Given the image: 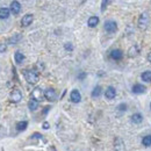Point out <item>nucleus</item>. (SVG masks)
<instances>
[{
	"label": "nucleus",
	"instance_id": "obj_1",
	"mask_svg": "<svg viewBox=\"0 0 151 151\" xmlns=\"http://www.w3.org/2000/svg\"><path fill=\"white\" fill-rule=\"evenodd\" d=\"M24 78L29 84H36L38 81V72L36 70H26L24 71Z\"/></svg>",
	"mask_w": 151,
	"mask_h": 151
},
{
	"label": "nucleus",
	"instance_id": "obj_2",
	"mask_svg": "<svg viewBox=\"0 0 151 151\" xmlns=\"http://www.w3.org/2000/svg\"><path fill=\"white\" fill-rule=\"evenodd\" d=\"M150 23V18H149V14L147 12H143L141 15H139V19H138V28L144 30L148 28Z\"/></svg>",
	"mask_w": 151,
	"mask_h": 151
},
{
	"label": "nucleus",
	"instance_id": "obj_3",
	"mask_svg": "<svg viewBox=\"0 0 151 151\" xmlns=\"http://www.w3.org/2000/svg\"><path fill=\"white\" fill-rule=\"evenodd\" d=\"M105 30L108 33V34H114L116 33L117 30V23L114 21V20H108L105 22V26H104Z\"/></svg>",
	"mask_w": 151,
	"mask_h": 151
},
{
	"label": "nucleus",
	"instance_id": "obj_4",
	"mask_svg": "<svg viewBox=\"0 0 151 151\" xmlns=\"http://www.w3.org/2000/svg\"><path fill=\"white\" fill-rule=\"evenodd\" d=\"M9 99H11L12 102H15V104L20 102L21 99H22V93H21V91L18 90V88H14V90L11 92V94H9Z\"/></svg>",
	"mask_w": 151,
	"mask_h": 151
},
{
	"label": "nucleus",
	"instance_id": "obj_5",
	"mask_svg": "<svg viewBox=\"0 0 151 151\" xmlns=\"http://www.w3.org/2000/svg\"><path fill=\"white\" fill-rule=\"evenodd\" d=\"M43 96H44V93H43V91H42L41 87H35L33 90V92H32V99H34L37 102H40L41 100H43Z\"/></svg>",
	"mask_w": 151,
	"mask_h": 151
},
{
	"label": "nucleus",
	"instance_id": "obj_6",
	"mask_svg": "<svg viewBox=\"0 0 151 151\" xmlns=\"http://www.w3.org/2000/svg\"><path fill=\"white\" fill-rule=\"evenodd\" d=\"M44 98L49 101H55L57 98V93L54 88H47L44 91Z\"/></svg>",
	"mask_w": 151,
	"mask_h": 151
},
{
	"label": "nucleus",
	"instance_id": "obj_7",
	"mask_svg": "<svg viewBox=\"0 0 151 151\" xmlns=\"http://www.w3.org/2000/svg\"><path fill=\"white\" fill-rule=\"evenodd\" d=\"M9 11H11V13H13L14 15H18L20 12H21V4H20L19 1H17V0L12 1V2H11Z\"/></svg>",
	"mask_w": 151,
	"mask_h": 151
},
{
	"label": "nucleus",
	"instance_id": "obj_8",
	"mask_svg": "<svg viewBox=\"0 0 151 151\" xmlns=\"http://www.w3.org/2000/svg\"><path fill=\"white\" fill-rule=\"evenodd\" d=\"M70 100H71L73 104L80 102V100H81V94H80V92H79L78 90H72L71 93H70Z\"/></svg>",
	"mask_w": 151,
	"mask_h": 151
},
{
	"label": "nucleus",
	"instance_id": "obj_9",
	"mask_svg": "<svg viewBox=\"0 0 151 151\" xmlns=\"http://www.w3.org/2000/svg\"><path fill=\"white\" fill-rule=\"evenodd\" d=\"M33 20H34L33 14L28 13V14H26V15H23V17H22V19H21V24H22L23 27H28L29 24H32Z\"/></svg>",
	"mask_w": 151,
	"mask_h": 151
},
{
	"label": "nucleus",
	"instance_id": "obj_10",
	"mask_svg": "<svg viewBox=\"0 0 151 151\" xmlns=\"http://www.w3.org/2000/svg\"><path fill=\"white\" fill-rule=\"evenodd\" d=\"M109 56H111V58L114 59V60H120V59H122V57H123V52H122L120 49H114V50L111 51Z\"/></svg>",
	"mask_w": 151,
	"mask_h": 151
},
{
	"label": "nucleus",
	"instance_id": "obj_11",
	"mask_svg": "<svg viewBox=\"0 0 151 151\" xmlns=\"http://www.w3.org/2000/svg\"><path fill=\"white\" fill-rule=\"evenodd\" d=\"M105 96H106V99H108V100L114 99V98L116 96V90L114 88L113 86H108L107 90H106V92H105Z\"/></svg>",
	"mask_w": 151,
	"mask_h": 151
},
{
	"label": "nucleus",
	"instance_id": "obj_12",
	"mask_svg": "<svg viewBox=\"0 0 151 151\" xmlns=\"http://www.w3.org/2000/svg\"><path fill=\"white\" fill-rule=\"evenodd\" d=\"M21 40H22V35L19 34V33H17V34H13V36H11L7 40V43L8 44H17V43H19Z\"/></svg>",
	"mask_w": 151,
	"mask_h": 151
},
{
	"label": "nucleus",
	"instance_id": "obj_13",
	"mask_svg": "<svg viewBox=\"0 0 151 151\" xmlns=\"http://www.w3.org/2000/svg\"><path fill=\"white\" fill-rule=\"evenodd\" d=\"M145 92V87L143 86V85H141V84H135L134 86H132V93H135V94H142V93H144Z\"/></svg>",
	"mask_w": 151,
	"mask_h": 151
},
{
	"label": "nucleus",
	"instance_id": "obj_14",
	"mask_svg": "<svg viewBox=\"0 0 151 151\" xmlns=\"http://www.w3.org/2000/svg\"><path fill=\"white\" fill-rule=\"evenodd\" d=\"M9 15H11L9 8H7V7H1V8H0V19L6 20L9 18Z\"/></svg>",
	"mask_w": 151,
	"mask_h": 151
},
{
	"label": "nucleus",
	"instance_id": "obj_15",
	"mask_svg": "<svg viewBox=\"0 0 151 151\" xmlns=\"http://www.w3.org/2000/svg\"><path fill=\"white\" fill-rule=\"evenodd\" d=\"M143 121V116H142V114L141 113H136L134 114L132 116V123H136V124H138V123H141Z\"/></svg>",
	"mask_w": 151,
	"mask_h": 151
},
{
	"label": "nucleus",
	"instance_id": "obj_16",
	"mask_svg": "<svg viewBox=\"0 0 151 151\" xmlns=\"http://www.w3.org/2000/svg\"><path fill=\"white\" fill-rule=\"evenodd\" d=\"M98 23H99V18L98 17H91L88 21H87V24H88V27H91V28H94L98 26Z\"/></svg>",
	"mask_w": 151,
	"mask_h": 151
},
{
	"label": "nucleus",
	"instance_id": "obj_17",
	"mask_svg": "<svg viewBox=\"0 0 151 151\" xmlns=\"http://www.w3.org/2000/svg\"><path fill=\"white\" fill-rule=\"evenodd\" d=\"M14 59H15L17 64H21V63L24 60V55H23L21 51H15V54H14Z\"/></svg>",
	"mask_w": 151,
	"mask_h": 151
},
{
	"label": "nucleus",
	"instance_id": "obj_18",
	"mask_svg": "<svg viewBox=\"0 0 151 151\" xmlns=\"http://www.w3.org/2000/svg\"><path fill=\"white\" fill-rule=\"evenodd\" d=\"M27 127H28V122H27V121H20V122L17 123V129H18V132H23V130H26Z\"/></svg>",
	"mask_w": 151,
	"mask_h": 151
},
{
	"label": "nucleus",
	"instance_id": "obj_19",
	"mask_svg": "<svg viewBox=\"0 0 151 151\" xmlns=\"http://www.w3.org/2000/svg\"><path fill=\"white\" fill-rule=\"evenodd\" d=\"M28 108H29L30 111H36L38 108V102L36 100H34V99H30V100L28 101Z\"/></svg>",
	"mask_w": 151,
	"mask_h": 151
},
{
	"label": "nucleus",
	"instance_id": "obj_20",
	"mask_svg": "<svg viewBox=\"0 0 151 151\" xmlns=\"http://www.w3.org/2000/svg\"><path fill=\"white\" fill-rule=\"evenodd\" d=\"M141 78L145 83H151V71H145L141 75Z\"/></svg>",
	"mask_w": 151,
	"mask_h": 151
},
{
	"label": "nucleus",
	"instance_id": "obj_21",
	"mask_svg": "<svg viewBox=\"0 0 151 151\" xmlns=\"http://www.w3.org/2000/svg\"><path fill=\"white\" fill-rule=\"evenodd\" d=\"M142 144H143L144 147H150L151 145V135H147V136L143 137V139H142Z\"/></svg>",
	"mask_w": 151,
	"mask_h": 151
},
{
	"label": "nucleus",
	"instance_id": "obj_22",
	"mask_svg": "<svg viewBox=\"0 0 151 151\" xmlns=\"http://www.w3.org/2000/svg\"><path fill=\"white\" fill-rule=\"evenodd\" d=\"M137 54H138V48L136 47V45H132V48L129 49V57H135L137 56Z\"/></svg>",
	"mask_w": 151,
	"mask_h": 151
},
{
	"label": "nucleus",
	"instance_id": "obj_23",
	"mask_svg": "<svg viewBox=\"0 0 151 151\" xmlns=\"http://www.w3.org/2000/svg\"><path fill=\"white\" fill-rule=\"evenodd\" d=\"M101 95V87L100 86H96L93 88V91H92V96L93 98H99Z\"/></svg>",
	"mask_w": 151,
	"mask_h": 151
},
{
	"label": "nucleus",
	"instance_id": "obj_24",
	"mask_svg": "<svg viewBox=\"0 0 151 151\" xmlns=\"http://www.w3.org/2000/svg\"><path fill=\"white\" fill-rule=\"evenodd\" d=\"M64 48H65L66 51H72V50H73V45H72V43H70V42H66V43L64 44Z\"/></svg>",
	"mask_w": 151,
	"mask_h": 151
},
{
	"label": "nucleus",
	"instance_id": "obj_25",
	"mask_svg": "<svg viewBox=\"0 0 151 151\" xmlns=\"http://www.w3.org/2000/svg\"><path fill=\"white\" fill-rule=\"evenodd\" d=\"M111 1H108V0H104L102 2H101V11H105V8L107 7V5L109 4Z\"/></svg>",
	"mask_w": 151,
	"mask_h": 151
},
{
	"label": "nucleus",
	"instance_id": "obj_26",
	"mask_svg": "<svg viewBox=\"0 0 151 151\" xmlns=\"http://www.w3.org/2000/svg\"><path fill=\"white\" fill-rule=\"evenodd\" d=\"M6 50H7V45H6V44H4V43H0V54L5 52Z\"/></svg>",
	"mask_w": 151,
	"mask_h": 151
},
{
	"label": "nucleus",
	"instance_id": "obj_27",
	"mask_svg": "<svg viewBox=\"0 0 151 151\" xmlns=\"http://www.w3.org/2000/svg\"><path fill=\"white\" fill-rule=\"evenodd\" d=\"M120 111H127V108H128V106L126 105V104H121V105H119V107H117Z\"/></svg>",
	"mask_w": 151,
	"mask_h": 151
},
{
	"label": "nucleus",
	"instance_id": "obj_28",
	"mask_svg": "<svg viewBox=\"0 0 151 151\" xmlns=\"http://www.w3.org/2000/svg\"><path fill=\"white\" fill-rule=\"evenodd\" d=\"M32 138H40V139H43L42 135H41V134H38V132H35V134H33V135H32Z\"/></svg>",
	"mask_w": 151,
	"mask_h": 151
},
{
	"label": "nucleus",
	"instance_id": "obj_29",
	"mask_svg": "<svg viewBox=\"0 0 151 151\" xmlns=\"http://www.w3.org/2000/svg\"><path fill=\"white\" fill-rule=\"evenodd\" d=\"M85 77H86V73H85V72H81L80 75L78 76V79H80V80H83V79H84Z\"/></svg>",
	"mask_w": 151,
	"mask_h": 151
},
{
	"label": "nucleus",
	"instance_id": "obj_30",
	"mask_svg": "<svg viewBox=\"0 0 151 151\" xmlns=\"http://www.w3.org/2000/svg\"><path fill=\"white\" fill-rule=\"evenodd\" d=\"M50 108H51L50 106H47V107H44V111H43V114H47V113H48V112L50 111Z\"/></svg>",
	"mask_w": 151,
	"mask_h": 151
},
{
	"label": "nucleus",
	"instance_id": "obj_31",
	"mask_svg": "<svg viewBox=\"0 0 151 151\" xmlns=\"http://www.w3.org/2000/svg\"><path fill=\"white\" fill-rule=\"evenodd\" d=\"M43 129H49V123L45 121V122H43Z\"/></svg>",
	"mask_w": 151,
	"mask_h": 151
},
{
	"label": "nucleus",
	"instance_id": "obj_32",
	"mask_svg": "<svg viewBox=\"0 0 151 151\" xmlns=\"http://www.w3.org/2000/svg\"><path fill=\"white\" fill-rule=\"evenodd\" d=\"M148 60H149V62L151 63V51L149 52V55H148Z\"/></svg>",
	"mask_w": 151,
	"mask_h": 151
},
{
	"label": "nucleus",
	"instance_id": "obj_33",
	"mask_svg": "<svg viewBox=\"0 0 151 151\" xmlns=\"http://www.w3.org/2000/svg\"><path fill=\"white\" fill-rule=\"evenodd\" d=\"M50 150H51V151H56V149H55L54 147H51V148H50Z\"/></svg>",
	"mask_w": 151,
	"mask_h": 151
},
{
	"label": "nucleus",
	"instance_id": "obj_34",
	"mask_svg": "<svg viewBox=\"0 0 151 151\" xmlns=\"http://www.w3.org/2000/svg\"><path fill=\"white\" fill-rule=\"evenodd\" d=\"M150 108H151V102H150Z\"/></svg>",
	"mask_w": 151,
	"mask_h": 151
}]
</instances>
